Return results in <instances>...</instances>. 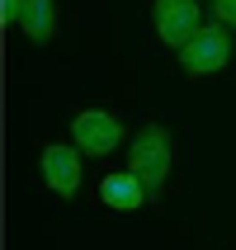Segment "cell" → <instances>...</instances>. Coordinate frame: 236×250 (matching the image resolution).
Wrapping results in <instances>:
<instances>
[{"instance_id":"obj_1","label":"cell","mask_w":236,"mask_h":250,"mask_svg":"<svg viewBox=\"0 0 236 250\" xmlns=\"http://www.w3.org/2000/svg\"><path fill=\"white\" fill-rule=\"evenodd\" d=\"M170 161H175V146H170V127L161 123H142V132L132 137V175H137L142 184H147V194L161 198V189H166L170 180Z\"/></svg>"},{"instance_id":"obj_2","label":"cell","mask_w":236,"mask_h":250,"mask_svg":"<svg viewBox=\"0 0 236 250\" xmlns=\"http://www.w3.org/2000/svg\"><path fill=\"white\" fill-rule=\"evenodd\" d=\"M232 62V28L222 19H213L194 33V38L180 47V71L184 76H213Z\"/></svg>"},{"instance_id":"obj_3","label":"cell","mask_w":236,"mask_h":250,"mask_svg":"<svg viewBox=\"0 0 236 250\" xmlns=\"http://www.w3.org/2000/svg\"><path fill=\"white\" fill-rule=\"evenodd\" d=\"M71 142L81 146L85 156H109L123 146V123H118V113L109 109H85L71 118Z\"/></svg>"},{"instance_id":"obj_4","label":"cell","mask_w":236,"mask_h":250,"mask_svg":"<svg viewBox=\"0 0 236 250\" xmlns=\"http://www.w3.org/2000/svg\"><path fill=\"white\" fill-rule=\"evenodd\" d=\"M151 10H156V33H161V42L175 47V52L203 28V5H198V0H156Z\"/></svg>"},{"instance_id":"obj_5","label":"cell","mask_w":236,"mask_h":250,"mask_svg":"<svg viewBox=\"0 0 236 250\" xmlns=\"http://www.w3.org/2000/svg\"><path fill=\"white\" fill-rule=\"evenodd\" d=\"M81 146L76 142H52L43 146V180L57 198H76L81 194Z\"/></svg>"},{"instance_id":"obj_6","label":"cell","mask_w":236,"mask_h":250,"mask_svg":"<svg viewBox=\"0 0 236 250\" xmlns=\"http://www.w3.org/2000/svg\"><path fill=\"white\" fill-rule=\"evenodd\" d=\"M99 198H104L109 208H118V212H137L151 194H147V184H142L132 170H113V175L99 180Z\"/></svg>"},{"instance_id":"obj_7","label":"cell","mask_w":236,"mask_h":250,"mask_svg":"<svg viewBox=\"0 0 236 250\" xmlns=\"http://www.w3.org/2000/svg\"><path fill=\"white\" fill-rule=\"evenodd\" d=\"M14 28L24 33L28 42H52L57 33V0H24V10H19V19H14Z\"/></svg>"},{"instance_id":"obj_8","label":"cell","mask_w":236,"mask_h":250,"mask_svg":"<svg viewBox=\"0 0 236 250\" xmlns=\"http://www.w3.org/2000/svg\"><path fill=\"white\" fill-rule=\"evenodd\" d=\"M213 19H222L227 28H236V0H213Z\"/></svg>"},{"instance_id":"obj_9","label":"cell","mask_w":236,"mask_h":250,"mask_svg":"<svg viewBox=\"0 0 236 250\" xmlns=\"http://www.w3.org/2000/svg\"><path fill=\"white\" fill-rule=\"evenodd\" d=\"M0 5H5V24H14L19 10H24V0H0Z\"/></svg>"}]
</instances>
